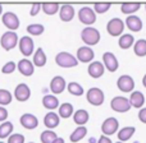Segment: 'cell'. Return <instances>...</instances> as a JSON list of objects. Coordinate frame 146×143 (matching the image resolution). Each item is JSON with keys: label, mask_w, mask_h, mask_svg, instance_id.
I'll return each instance as SVG.
<instances>
[{"label": "cell", "mask_w": 146, "mask_h": 143, "mask_svg": "<svg viewBox=\"0 0 146 143\" xmlns=\"http://www.w3.org/2000/svg\"><path fill=\"white\" fill-rule=\"evenodd\" d=\"M17 68L21 74L25 75V77H30V75H32L33 72H35V67H33V64L31 63L28 59H22V60H19L17 64Z\"/></svg>", "instance_id": "17"}, {"label": "cell", "mask_w": 146, "mask_h": 143, "mask_svg": "<svg viewBox=\"0 0 146 143\" xmlns=\"http://www.w3.org/2000/svg\"><path fill=\"white\" fill-rule=\"evenodd\" d=\"M66 87H67L66 79H64L63 77H60V75L54 77L53 79H51V82H50V90H51V92L55 93V95L62 93L64 90H66Z\"/></svg>", "instance_id": "16"}, {"label": "cell", "mask_w": 146, "mask_h": 143, "mask_svg": "<svg viewBox=\"0 0 146 143\" xmlns=\"http://www.w3.org/2000/svg\"><path fill=\"white\" fill-rule=\"evenodd\" d=\"M73 105L69 102H64L63 105L59 106V116L60 118H64V119H68L73 115Z\"/></svg>", "instance_id": "27"}, {"label": "cell", "mask_w": 146, "mask_h": 143, "mask_svg": "<svg viewBox=\"0 0 146 143\" xmlns=\"http://www.w3.org/2000/svg\"><path fill=\"white\" fill-rule=\"evenodd\" d=\"M45 31V27L42 24H38V23H33V24H30L27 27V32L32 36H40L44 33Z\"/></svg>", "instance_id": "36"}, {"label": "cell", "mask_w": 146, "mask_h": 143, "mask_svg": "<svg viewBox=\"0 0 146 143\" xmlns=\"http://www.w3.org/2000/svg\"><path fill=\"white\" fill-rule=\"evenodd\" d=\"M139 119H140V121H141V123L146 124V107L141 109V111L139 113Z\"/></svg>", "instance_id": "43"}, {"label": "cell", "mask_w": 146, "mask_h": 143, "mask_svg": "<svg viewBox=\"0 0 146 143\" xmlns=\"http://www.w3.org/2000/svg\"><path fill=\"white\" fill-rule=\"evenodd\" d=\"M110 107H111V110L115 111V113H127V111L131 110L132 106L127 97L117 96V97H114L113 100H111Z\"/></svg>", "instance_id": "4"}, {"label": "cell", "mask_w": 146, "mask_h": 143, "mask_svg": "<svg viewBox=\"0 0 146 143\" xmlns=\"http://www.w3.org/2000/svg\"><path fill=\"white\" fill-rule=\"evenodd\" d=\"M8 118V110L3 106H0V121H5Z\"/></svg>", "instance_id": "42"}, {"label": "cell", "mask_w": 146, "mask_h": 143, "mask_svg": "<svg viewBox=\"0 0 146 143\" xmlns=\"http://www.w3.org/2000/svg\"><path fill=\"white\" fill-rule=\"evenodd\" d=\"M14 96L19 102H25L31 97V90L26 83H19L14 90Z\"/></svg>", "instance_id": "12"}, {"label": "cell", "mask_w": 146, "mask_h": 143, "mask_svg": "<svg viewBox=\"0 0 146 143\" xmlns=\"http://www.w3.org/2000/svg\"><path fill=\"white\" fill-rule=\"evenodd\" d=\"M44 124L49 129L56 128L59 125V115H56V113H48L44 118Z\"/></svg>", "instance_id": "22"}, {"label": "cell", "mask_w": 146, "mask_h": 143, "mask_svg": "<svg viewBox=\"0 0 146 143\" xmlns=\"http://www.w3.org/2000/svg\"><path fill=\"white\" fill-rule=\"evenodd\" d=\"M13 124L10 121H5L0 125V139H4V138H8L10 136V133L13 132Z\"/></svg>", "instance_id": "32"}, {"label": "cell", "mask_w": 146, "mask_h": 143, "mask_svg": "<svg viewBox=\"0 0 146 143\" xmlns=\"http://www.w3.org/2000/svg\"><path fill=\"white\" fill-rule=\"evenodd\" d=\"M53 143H64V139L63 138H59V137H58V138H56Z\"/></svg>", "instance_id": "45"}, {"label": "cell", "mask_w": 146, "mask_h": 143, "mask_svg": "<svg viewBox=\"0 0 146 143\" xmlns=\"http://www.w3.org/2000/svg\"><path fill=\"white\" fill-rule=\"evenodd\" d=\"M13 100V96L12 93L9 92L8 90H3L0 88V106H5V105H9Z\"/></svg>", "instance_id": "35"}, {"label": "cell", "mask_w": 146, "mask_h": 143, "mask_svg": "<svg viewBox=\"0 0 146 143\" xmlns=\"http://www.w3.org/2000/svg\"><path fill=\"white\" fill-rule=\"evenodd\" d=\"M41 10V4H33L32 8H31V12L30 14L32 15V17H35V15H37V13Z\"/></svg>", "instance_id": "41"}, {"label": "cell", "mask_w": 146, "mask_h": 143, "mask_svg": "<svg viewBox=\"0 0 146 143\" xmlns=\"http://www.w3.org/2000/svg\"><path fill=\"white\" fill-rule=\"evenodd\" d=\"M19 121H21V125H22L23 128L28 129V130H32V129L37 128V125H38L37 118H36L35 115H32V114H23V115L21 116Z\"/></svg>", "instance_id": "15"}, {"label": "cell", "mask_w": 146, "mask_h": 143, "mask_svg": "<svg viewBox=\"0 0 146 143\" xmlns=\"http://www.w3.org/2000/svg\"><path fill=\"white\" fill-rule=\"evenodd\" d=\"M145 8H146V5H145Z\"/></svg>", "instance_id": "51"}, {"label": "cell", "mask_w": 146, "mask_h": 143, "mask_svg": "<svg viewBox=\"0 0 146 143\" xmlns=\"http://www.w3.org/2000/svg\"><path fill=\"white\" fill-rule=\"evenodd\" d=\"M18 43V35L13 31H7L5 33H3L1 38H0V45L5 51H10L12 49H14Z\"/></svg>", "instance_id": "3"}, {"label": "cell", "mask_w": 146, "mask_h": 143, "mask_svg": "<svg viewBox=\"0 0 146 143\" xmlns=\"http://www.w3.org/2000/svg\"><path fill=\"white\" fill-rule=\"evenodd\" d=\"M15 68H17V65H15L14 61H8L1 68V73H4V74H10V73H13L15 71Z\"/></svg>", "instance_id": "40"}, {"label": "cell", "mask_w": 146, "mask_h": 143, "mask_svg": "<svg viewBox=\"0 0 146 143\" xmlns=\"http://www.w3.org/2000/svg\"><path fill=\"white\" fill-rule=\"evenodd\" d=\"M86 97H87V101L91 103V105L100 106V105H103L105 96H104V92L100 90V88L92 87L87 91V96H86Z\"/></svg>", "instance_id": "6"}, {"label": "cell", "mask_w": 146, "mask_h": 143, "mask_svg": "<svg viewBox=\"0 0 146 143\" xmlns=\"http://www.w3.org/2000/svg\"><path fill=\"white\" fill-rule=\"evenodd\" d=\"M56 138H58V137H56V134L54 133L53 130H44L40 137L42 143H53Z\"/></svg>", "instance_id": "37"}, {"label": "cell", "mask_w": 146, "mask_h": 143, "mask_svg": "<svg viewBox=\"0 0 146 143\" xmlns=\"http://www.w3.org/2000/svg\"><path fill=\"white\" fill-rule=\"evenodd\" d=\"M67 88H68V92L72 93L73 96H82L83 95V87L81 84H78L77 82H71L68 83V86H67Z\"/></svg>", "instance_id": "34"}, {"label": "cell", "mask_w": 146, "mask_h": 143, "mask_svg": "<svg viewBox=\"0 0 146 143\" xmlns=\"http://www.w3.org/2000/svg\"><path fill=\"white\" fill-rule=\"evenodd\" d=\"M8 143H25V136L19 133L10 134L9 138H8Z\"/></svg>", "instance_id": "39"}, {"label": "cell", "mask_w": 146, "mask_h": 143, "mask_svg": "<svg viewBox=\"0 0 146 143\" xmlns=\"http://www.w3.org/2000/svg\"><path fill=\"white\" fill-rule=\"evenodd\" d=\"M140 7H141L140 3H123V4L121 5V10H122V13L128 15V14H132V13L137 12V10L140 9Z\"/></svg>", "instance_id": "30"}, {"label": "cell", "mask_w": 146, "mask_h": 143, "mask_svg": "<svg viewBox=\"0 0 146 143\" xmlns=\"http://www.w3.org/2000/svg\"><path fill=\"white\" fill-rule=\"evenodd\" d=\"M135 132H136V128H135V127H124V128H122L121 130L118 132V139H119V142L128 141V139L135 134Z\"/></svg>", "instance_id": "25"}, {"label": "cell", "mask_w": 146, "mask_h": 143, "mask_svg": "<svg viewBox=\"0 0 146 143\" xmlns=\"http://www.w3.org/2000/svg\"><path fill=\"white\" fill-rule=\"evenodd\" d=\"M42 105L48 110H54L59 106V100L54 95H45L42 98Z\"/></svg>", "instance_id": "24"}, {"label": "cell", "mask_w": 146, "mask_h": 143, "mask_svg": "<svg viewBox=\"0 0 146 143\" xmlns=\"http://www.w3.org/2000/svg\"><path fill=\"white\" fill-rule=\"evenodd\" d=\"M111 5L109 4V3H96L95 5H94V12H95V14L98 13V14H103V13L108 12L109 9H110Z\"/></svg>", "instance_id": "38"}, {"label": "cell", "mask_w": 146, "mask_h": 143, "mask_svg": "<svg viewBox=\"0 0 146 143\" xmlns=\"http://www.w3.org/2000/svg\"><path fill=\"white\" fill-rule=\"evenodd\" d=\"M86 134H87V128H86V127H78V128L71 134V142L72 143L80 142L81 139L85 138Z\"/></svg>", "instance_id": "28"}, {"label": "cell", "mask_w": 146, "mask_h": 143, "mask_svg": "<svg viewBox=\"0 0 146 143\" xmlns=\"http://www.w3.org/2000/svg\"><path fill=\"white\" fill-rule=\"evenodd\" d=\"M19 50L25 56H30L33 53V40L28 36H23L19 41Z\"/></svg>", "instance_id": "14"}, {"label": "cell", "mask_w": 146, "mask_h": 143, "mask_svg": "<svg viewBox=\"0 0 146 143\" xmlns=\"http://www.w3.org/2000/svg\"><path fill=\"white\" fill-rule=\"evenodd\" d=\"M55 63L62 68H73V67H77L78 61L76 59V56H73L72 54L66 53V51H60L55 56Z\"/></svg>", "instance_id": "2"}, {"label": "cell", "mask_w": 146, "mask_h": 143, "mask_svg": "<svg viewBox=\"0 0 146 143\" xmlns=\"http://www.w3.org/2000/svg\"><path fill=\"white\" fill-rule=\"evenodd\" d=\"M0 143H4V142H0Z\"/></svg>", "instance_id": "49"}, {"label": "cell", "mask_w": 146, "mask_h": 143, "mask_svg": "<svg viewBox=\"0 0 146 143\" xmlns=\"http://www.w3.org/2000/svg\"><path fill=\"white\" fill-rule=\"evenodd\" d=\"M81 38L87 46L98 45L100 41V32L94 27H86L81 32Z\"/></svg>", "instance_id": "1"}, {"label": "cell", "mask_w": 146, "mask_h": 143, "mask_svg": "<svg viewBox=\"0 0 146 143\" xmlns=\"http://www.w3.org/2000/svg\"><path fill=\"white\" fill-rule=\"evenodd\" d=\"M133 51L137 56L142 58V56H146V40H139L135 43Z\"/></svg>", "instance_id": "33"}, {"label": "cell", "mask_w": 146, "mask_h": 143, "mask_svg": "<svg viewBox=\"0 0 146 143\" xmlns=\"http://www.w3.org/2000/svg\"><path fill=\"white\" fill-rule=\"evenodd\" d=\"M95 58V53H94L92 49H90L88 46H82V47L78 49L77 51V60L82 61V63H90L94 60Z\"/></svg>", "instance_id": "13"}, {"label": "cell", "mask_w": 146, "mask_h": 143, "mask_svg": "<svg viewBox=\"0 0 146 143\" xmlns=\"http://www.w3.org/2000/svg\"><path fill=\"white\" fill-rule=\"evenodd\" d=\"M103 61H104V68H106L108 69V72H110V73H114L117 71V69L119 68V63H118V60H117V58H115V55H114L113 53H105L103 55Z\"/></svg>", "instance_id": "11"}, {"label": "cell", "mask_w": 146, "mask_h": 143, "mask_svg": "<svg viewBox=\"0 0 146 143\" xmlns=\"http://www.w3.org/2000/svg\"><path fill=\"white\" fill-rule=\"evenodd\" d=\"M46 55H45V53H44V50L41 47H38L37 50H36V53H35V55H33V67H38V68H41V67H44L46 64Z\"/></svg>", "instance_id": "26"}, {"label": "cell", "mask_w": 146, "mask_h": 143, "mask_svg": "<svg viewBox=\"0 0 146 143\" xmlns=\"http://www.w3.org/2000/svg\"><path fill=\"white\" fill-rule=\"evenodd\" d=\"M126 26L133 32H140L142 30V20L137 15H128L126 19Z\"/></svg>", "instance_id": "19"}, {"label": "cell", "mask_w": 146, "mask_h": 143, "mask_svg": "<svg viewBox=\"0 0 146 143\" xmlns=\"http://www.w3.org/2000/svg\"><path fill=\"white\" fill-rule=\"evenodd\" d=\"M1 20H3V24H4L8 30L13 31V32L19 28V18H18L17 14L13 12L4 13L1 17Z\"/></svg>", "instance_id": "8"}, {"label": "cell", "mask_w": 146, "mask_h": 143, "mask_svg": "<svg viewBox=\"0 0 146 143\" xmlns=\"http://www.w3.org/2000/svg\"><path fill=\"white\" fill-rule=\"evenodd\" d=\"M118 127H119V121L115 118H108L104 120L103 125H101V132L104 133L105 137H108L111 136V134H115L117 130H118Z\"/></svg>", "instance_id": "9"}, {"label": "cell", "mask_w": 146, "mask_h": 143, "mask_svg": "<svg viewBox=\"0 0 146 143\" xmlns=\"http://www.w3.org/2000/svg\"><path fill=\"white\" fill-rule=\"evenodd\" d=\"M117 86H118V88L122 91V92H132L135 88V80L133 78L131 77V75H121V77L118 78V80H117Z\"/></svg>", "instance_id": "10"}, {"label": "cell", "mask_w": 146, "mask_h": 143, "mask_svg": "<svg viewBox=\"0 0 146 143\" xmlns=\"http://www.w3.org/2000/svg\"><path fill=\"white\" fill-rule=\"evenodd\" d=\"M98 143H113V142H111L110 139L108 138V137H105V136H101L100 138H99Z\"/></svg>", "instance_id": "44"}, {"label": "cell", "mask_w": 146, "mask_h": 143, "mask_svg": "<svg viewBox=\"0 0 146 143\" xmlns=\"http://www.w3.org/2000/svg\"><path fill=\"white\" fill-rule=\"evenodd\" d=\"M142 83H144V86L146 87V74L144 75V78H142Z\"/></svg>", "instance_id": "46"}, {"label": "cell", "mask_w": 146, "mask_h": 143, "mask_svg": "<svg viewBox=\"0 0 146 143\" xmlns=\"http://www.w3.org/2000/svg\"><path fill=\"white\" fill-rule=\"evenodd\" d=\"M59 8L60 7H59V4H56V3H45V4H41V9H42V12L48 15L55 14V13L59 10Z\"/></svg>", "instance_id": "31"}, {"label": "cell", "mask_w": 146, "mask_h": 143, "mask_svg": "<svg viewBox=\"0 0 146 143\" xmlns=\"http://www.w3.org/2000/svg\"><path fill=\"white\" fill-rule=\"evenodd\" d=\"M117 143H123V142H117Z\"/></svg>", "instance_id": "48"}, {"label": "cell", "mask_w": 146, "mask_h": 143, "mask_svg": "<svg viewBox=\"0 0 146 143\" xmlns=\"http://www.w3.org/2000/svg\"><path fill=\"white\" fill-rule=\"evenodd\" d=\"M1 13H3V5L0 4V14H1Z\"/></svg>", "instance_id": "47"}, {"label": "cell", "mask_w": 146, "mask_h": 143, "mask_svg": "<svg viewBox=\"0 0 146 143\" xmlns=\"http://www.w3.org/2000/svg\"><path fill=\"white\" fill-rule=\"evenodd\" d=\"M133 42H135L133 36L127 33V35L121 36V38H119V41H118V45H119V47H121V49L127 50V49H129L132 45H133Z\"/></svg>", "instance_id": "29"}, {"label": "cell", "mask_w": 146, "mask_h": 143, "mask_svg": "<svg viewBox=\"0 0 146 143\" xmlns=\"http://www.w3.org/2000/svg\"><path fill=\"white\" fill-rule=\"evenodd\" d=\"M87 72H88V74H90V77L100 78L101 75L104 74V72H105V68H104L103 63H100V61H92V63L88 65Z\"/></svg>", "instance_id": "20"}, {"label": "cell", "mask_w": 146, "mask_h": 143, "mask_svg": "<svg viewBox=\"0 0 146 143\" xmlns=\"http://www.w3.org/2000/svg\"><path fill=\"white\" fill-rule=\"evenodd\" d=\"M88 118H90L88 113L86 110H83V109L77 110L76 113H73V120H74L76 124H78V125H81V127H83L86 123H87Z\"/></svg>", "instance_id": "23"}, {"label": "cell", "mask_w": 146, "mask_h": 143, "mask_svg": "<svg viewBox=\"0 0 146 143\" xmlns=\"http://www.w3.org/2000/svg\"><path fill=\"white\" fill-rule=\"evenodd\" d=\"M78 19L86 26L94 24L96 22V14L94 12V9H91L90 7H83L78 12Z\"/></svg>", "instance_id": "7"}, {"label": "cell", "mask_w": 146, "mask_h": 143, "mask_svg": "<svg viewBox=\"0 0 146 143\" xmlns=\"http://www.w3.org/2000/svg\"><path fill=\"white\" fill-rule=\"evenodd\" d=\"M74 8L71 4H63L59 8V17L63 22H71L74 17Z\"/></svg>", "instance_id": "18"}, {"label": "cell", "mask_w": 146, "mask_h": 143, "mask_svg": "<svg viewBox=\"0 0 146 143\" xmlns=\"http://www.w3.org/2000/svg\"><path fill=\"white\" fill-rule=\"evenodd\" d=\"M124 30V22L121 19V18H113L108 22L106 24V31L110 36L113 37H117V36L122 35Z\"/></svg>", "instance_id": "5"}, {"label": "cell", "mask_w": 146, "mask_h": 143, "mask_svg": "<svg viewBox=\"0 0 146 143\" xmlns=\"http://www.w3.org/2000/svg\"><path fill=\"white\" fill-rule=\"evenodd\" d=\"M30 143H33V142H30Z\"/></svg>", "instance_id": "50"}, {"label": "cell", "mask_w": 146, "mask_h": 143, "mask_svg": "<svg viewBox=\"0 0 146 143\" xmlns=\"http://www.w3.org/2000/svg\"><path fill=\"white\" fill-rule=\"evenodd\" d=\"M129 103H131L132 107H136V109H140L144 106L145 103V96L142 95V92L140 91H133L129 96Z\"/></svg>", "instance_id": "21"}]
</instances>
